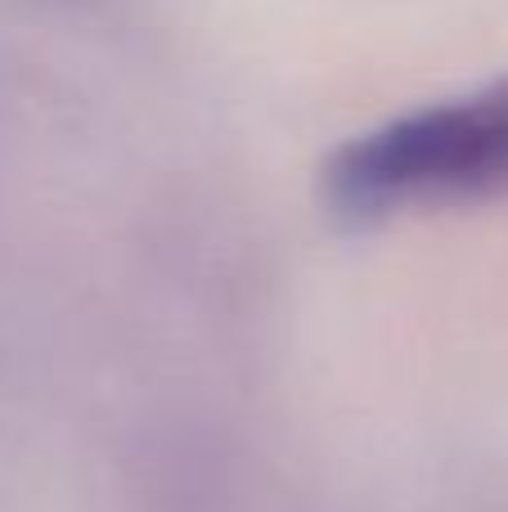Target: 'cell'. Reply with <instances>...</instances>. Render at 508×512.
I'll return each mask as SVG.
<instances>
[{"label": "cell", "instance_id": "6da1fadb", "mask_svg": "<svg viewBox=\"0 0 508 512\" xmlns=\"http://www.w3.org/2000/svg\"><path fill=\"white\" fill-rule=\"evenodd\" d=\"M508 189V81L356 135L324 167V203L342 221H383L423 203Z\"/></svg>", "mask_w": 508, "mask_h": 512}]
</instances>
